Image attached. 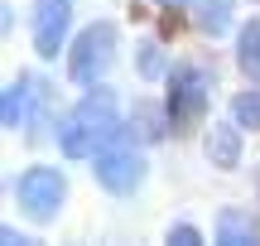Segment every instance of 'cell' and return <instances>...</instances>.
<instances>
[{"instance_id":"obj_1","label":"cell","mask_w":260,"mask_h":246,"mask_svg":"<svg viewBox=\"0 0 260 246\" xmlns=\"http://www.w3.org/2000/svg\"><path fill=\"white\" fill-rule=\"evenodd\" d=\"M121 131H125L121 126V102H116L106 87H87V97L63 116V126H58V145H63V155H73V160H96Z\"/></svg>"},{"instance_id":"obj_2","label":"cell","mask_w":260,"mask_h":246,"mask_svg":"<svg viewBox=\"0 0 260 246\" xmlns=\"http://www.w3.org/2000/svg\"><path fill=\"white\" fill-rule=\"evenodd\" d=\"M207 97H212L207 68H198V63H174V68H169V92H164L169 126H178V131L198 126L207 116Z\"/></svg>"},{"instance_id":"obj_3","label":"cell","mask_w":260,"mask_h":246,"mask_svg":"<svg viewBox=\"0 0 260 246\" xmlns=\"http://www.w3.org/2000/svg\"><path fill=\"white\" fill-rule=\"evenodd\" d=\"M111 58H116V24L96 19V24L77 29L73 48H68V77H73V87H96L106 77V68H111Z\"/></svg>"},{"instance_id":"obj_4","label":"cell","mask_w":260,"mask_h":246,"mask_svg":"<svg viewBox=\"0 0 260 246\" xmlns=\"http://www.w3.org/2000/svg\"><path fill=\"white\" fill-rule=\"evenodd\" d=\"M15 203H19V212H24L29 222H53L58 212H63V203H68L63 169H53V164H29L15 179Z\"/></svg>"},{"instance_id":"obj_5","label":"cell","mask_w":260,"mask_h":246,"mask_svg":"<svg viewBox=\"0 0 260 246\" xmlns=\"http://www.w3.org/2000/svg\"><path fill=\"white\" fill-rule=\"evenodd\" d=\"M145 155H140V145L130 140V135L121 131L111 145H106L102 155H96V164H92V174H96V183H102L111 198H130V193L145 183Z\"/></svg>"},{"instance_id":"obj_6","label":"cell","mask_w":260,"mask_h":246,"mask_svg":"<svg viewBox=\"0 0 260 246\" xmlns=\"http://www.w3.org/2000/svg\"><path fill=\"white\" fill-rule=\"evenodd\" d=\"M68 24H73V0H34L29 15V34H34L39 58H58L68 44Z\"/></svg>"},{"instance_id":"obj_7","label":"cell","mask_w":260,"mask_h":246,"mask_svg":"<svg viewBox=\"0 0 260 246\" xmlns=\"http://www.w3.org/2000/svg\"><path fill=\"white\" fill-rule=\"evenodd\" d=\"M44 97H48V82H39V77L19 73L15 82L5 87V102H0V116H5V126H10V131L29 126V121H34V111L44 106Z\"/></svg>"},{"instance_id":"obj_8","label":"cell","mask_w":260,"mask_h":246,"mask_svg":"<svg viewBox=\"0 0 260 246\" xmlns=\"http://www.w3.org/2000/svg\"><path fill=\"white\" fill-rule=\"evenodd\" d=\"M241 126H226V121H217V126H207V140H203V155H207V164L212 169H236L241 164V150H246V140H241Z\"/></svg>"},{"instance_id":"obj_9","label":"cell","mask_w":260,"mask_h":246,"mask_svg":"<svg viewBox=\"0 0 260 246\" xmlns=\"http://www.w3.org/2000/svg\"><path fill=\"white\" fill-rule=\"evenodd\" d=\"M217 241H226V246H251V241H260V227H255L251 212L222 208V212H217Z\"/></svg>"},{"instance_id":"obj_10","label":"cell","mask_w":260,"mask_h":246,"mask_svg":"<svg viewBox=\"0 0 260 246\" xmlns=\"http://www.w3.org/2000/svg\"><path fill=\"white\" fill-rule=\"evenodd\" d=\"M236 68L251 82H260V19H246L241 34H236Z\"/></svg>"},{"instance_id":"obj_11","label":"cell","mask_w":260,"mask_h":246,"mask_svg":"<svg viewBox=\"0 0 260 246\" xmlns=\"http://www.w3.org/2000/svg\"><path fill=\"white\" fill-rule=\"evenodd\" d=\"M232 121L241 131H260V87H241L232 97Z\"/></svg>"},{"instance_id":"obj_12","label":"cell","mask_w":260,"mask_h":246,"mask_svg":"<svg viewBox=\"0 0 260 246\" xmlns=\"http://www.w3.org/2000/svg\"><path fill=\"white\" fill-rule=\"evenodd\" d=\"M135 68H140V77H169V63H164V44H159V39H140Z\"/></svg>"},{"instance_id":"obj_13","label":"cell","mask_w":260,"mask_h":246,"mask_svg":"<svg viewBox=\"0 0 260 246\" xmlns=\"http://www.w3.org/2000/svg\"><path fill=\"white\" fill-rule=\"evenodd\" d=\"M232 0H203V15H198V24L207 29V34H222L226 24H232Z\"/></svg>"},{"instance_id":"obj_14","label":"cell","mask_w":260,"mask_h":246,"mask_svg":"<svg viewBox=\"0 0 260 246\" xmlns=\"http://www.w3.org/2000/svg\"><path fill=\"white\" fill-rule=\"evenodd\" d=\"M164 116H169V111H164ZM164 116H159L154 106H135V131L145 135V140H164V135H169V131H164Z\"/></svg>"},{"instance_id":"obj_15","label":"cell","mask_w":260,"mask_h":246,"mask_svg":"<svg viewBox=\"0 0 260 246\" xmlns=\"http://www.w3.org/2000/svg\"><path fill=\"white\" fill-rule=\"evenodd\" d=\"M164 241L169 246H198V241H203V232H198L193 222H174V227L164 232Z\"/></svg>"},{"instance_id":"obj_16","label":"cell","mask_w":260,"mask_h":246,"mask_svg":"<svg viewBox=\"0 0 260 246\" xmlns=\"http://www.w3.org/2000/svg\"><path fill=\"white\" fill-rule=\"evenodd\" d=\"M0 241H5V246H19L24 237H19V227H0Z\"/></svg>"},{"instance_id":"obj_17","label":"cell","mask_w":260,"mask_h":246,"mask_svg":"<svg viewBox=\"0 0 260 246\" xmlns=\"http://www.w3.org/2000/svg\"><path fill=\"white\" fill-rule=\"evenodd\" d=\"M159 5H164V10H178V5H188V0H159Z\"/></svg>"},{"instance_id":"obj_18","label":"cell","mask_w":260,"mask_h":246,"mask_svg":"<svg viewBox=\"0 0 260 246\" xmlns=\"http://www.w3.org/2000/svg\"><path fill=\"white\" fill-rule=\"evenodd\" d=\"M255 189H260V179H255Z\"/></svg>"}]
</instances>
